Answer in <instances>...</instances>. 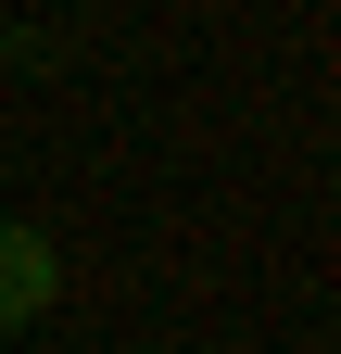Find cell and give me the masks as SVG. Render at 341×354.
Masks as SVG:
<instances>
[{
  "instance_id": "6da1fadb",
  "label": "cell",
  "mask_w": 341,
  "mask_h": 354,
  "mask_svg": "<svg viewBox=\"0 0 341 354\" xmlns=\"http://www.w3.org/2000/svg\"><path fill=\"white\" fill-rule=\"evenodd\" d=\"M51 291H64V253H51V228L0 215V342H26L38 317H51Z\"/></svg>"
}]
</instances>
